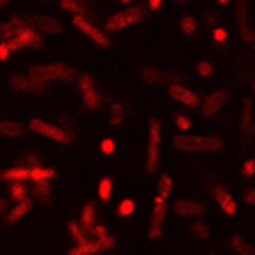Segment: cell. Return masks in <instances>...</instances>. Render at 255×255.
<instances>
[{"mask_svg": "<svg viewBox=\"0 0 255 255\" xmlns=\"http://www.w3.org/2000/svg\"><path fill=\"white\" fill-rule=\"evenodd\" d=\"M179 30H182L184 35H196V30H198L196 18L191 16V14H184V16L179 18Z\"/></svg>", "mask_w": 255, "mask_h": 255, "instance_id": "4dcf8cb0", "label": "cell"}, {"mask_svg": "<svg viewBox=\"0 0 255 255\" xmlns=\"http://www.w3.org/2000/svg\"><path fill=\"white\" fill-rule=\"evenodd\" d=\"M175 2H177V5H184V2H186V0H175Z\"/></svg>", "mask_w": 255, "mask_h": 255, "instance_id": "681fc988", "label": "cell"}, {"mask_svg": "<svg viewBox=\"0 0 255 255\" xmlns=\"http://www.w3.org/2000/svg\"><path fill=\"white\" fill-rule=\"evenodd\" d=\"M142 18H145V12H142L140 7H127V9L106 18V30L108 32H118V30H125L129 25L140 23Z\"/></svg>", "mask_w": 255, "mask_h": 255, "instance_id": "8992f818", "label": "cell"}, {"mask_svg": "<svg viewBox=\"0 0 255 255\" xmlns=\"http://www.w3.org/2000/svg\"><path fill=\"white\" fill-rule=\"evenodd\" d=\"M108 118H111V125H122L125 122V106L122 104H111Z\"/></svg>", "mask_w": 255, "mask_h": 255, "instance_id": "1f68e13d", "label": "cell"}, {"mask_svg": "<svg viewBox=\"0 0 255 255\" xmlns=\"http://www.w3.org/2000/svg\"><path fill=\"white\" fill-rule=\"evenodd\" d=\"M191 232H193L198 239H202V242H207L209 239V226L205 223V221H200V219H196L193 223H191Z\"/></svg>", "mask_w": 255, "mask_h": 255, "instance_id": "f1b7e54d", "label": "cell"}, {"mask_svg": "<svg viewBox=\"0 0 255 255\" xmlns=\"http://www.w3.org/2000/svg\"><path fill=\"white\" fill-rule=\"evenodd\" d=\"M244 202L251 205V207H255V189H246V193H244Z\"/></svg>", "mask_w": 255, "mask_h": 255, "instance_id": "b9f144b4", "label": "cell"}, {"mask_svg": "<svg viewBox=\"0 0 255 255\" xmlns=\"http://www.w3.org/2000/svg\"><path fill=\"white\" fill-rule=\"evenodd\" d=\"M242 175L246 179H251V177H255V156H251V159H246L242 163Z\"/></svg>", "mask_w": 255, "mask_h": 255, "instance_id": "d590c367", "label": "cell"}, {"mask_svg": "<svg viewBox=\"0 0 255 255\" xmlns=\"http://www.w3.org/2000/svg\"><path fill=\"white\" fill-rule=\"evenodd\" d=\"M7 2H9V0H0V9H2V7H5Z\"/></svg>", "mask_w": 255, "mask_h": 255, "instance_id": "bcb514c9", "label": "cell"}, {"mask_svg": "<svg viewBox=\"0 0 255 255\" xmlns=\"http://www.w3.org/2000/svg\"><path fill=\"white\" fill-rule=\"evenodd\" d=\"M230 95H228V90H214L212 95H207V99L202 101V115L205 118H212L221 111V108L228 104Z\"/></svg>", "mask_w": 255, "mask_h": 255, "instance_id": "4fadbf2b", "label": "cell"}, {"mask_svg": "<svg viewBox=\"0 0 255 255\" xmlns=\"http://www.w3.org/2000/svg\"><path fill=\"white\" fill-rule=\"evenodd\" d=\"M142 78H145L147 83H161V81H163V76H161V74H156L154 69H145V71H142Z\"/></svg>", "mask_w": 255, "mask_h": 255, "instance_id": "ab89813d", "label": "cell"}, {"mask_svg": "<svg viewBox=\"0 0 255 255\" xmlns=\"http://www.w3.org/2000/svg\"><path fill=\"white\" fill-rule=\"evenodd\" d=\"M30 209H32V200H23V202H16V205H12V207H9V214L5 216V223H9V226L18 223V221L23 219V216H28Z\"/></svg>", "mask_w": 255, "mask_h": 255, "instance_id": "e0dca14e", "label": "cell"}, {"mask_svg": "<svg viewBox=\"0 0 255 255\" xmlns=\"http://www.w3.org/2000/svg\"><path fill=\"white\" fill-rule=\"evenodd\" d=\"M172 212L182 216V219H202L205 216V205L196 200H186V198H179V200L172 202Z\"/></svg>", "mask_w": 255, "mask_h": 255, "instance_id": "7c38bea8", "label": "cell"}, {"mask_svg": "<svg viewBox=\"0 0 255 255\" xmlns=\"http://www.w3.org/2000/svg\"><path fill=\"white\" fill-rule=\"evenodd\" d=\"M60 7L67 9V12H71L74 16L83 14V5H81V0H60Z\"/></svg>", "mask_w": 255, "mask_h": 255, "instance_id": "d6a6232c", "label": "cell"}, {"mask_svg": "<svg viewBox=\"0 0 255 255\" xmlns=\"http://www.w3.org/2000/svg\"><path fill=\"white\" fill-rule=\"evenodd\" d=\"M196 71H198V76L209 78L214 74V65L209 60H200V62H196Z\"/></svg>", "mask_w": 255, "mask_h": 255, "instance_id": "e575fe53", "label": "cell"}, {"mask_svg": "<svg viewBox=\"0 0 255 255\" xmlns=\"http://www.w3.org/2000/svg\"><path fill=\"white\" fill-rule=\"evenodd\" d=\"M216 2H219V5H228V2H230V0H216Z\"/></svg>", "mask_w": 255, "mask_h": 255, "instance_id": "f6af8a7d", "label": "cell"}, {"mask_svg": "<svg viewBox=\"0 0 255 255\" xmlns=\"http://www.w3.org/2000/svg\"><path fill=\"white\" fill-rule=\"evenodd\" d=\"M55 177V170L53 168H46V166H37V168H30V182H51Z\"/></svg>", "mask_w": 255, "mask_h": 255, "instance_id": "d4e9b609", "label": "cell"}, {"mask_svg": "<svg viewBox=\"0 0 255 255\" xmlns=\"http://www.w3.org/2000/svg\"><path fill=\"white\" fill-rule=\"evenodd\" d=\"M209 193L214 196V200H216L219 209L226 214V216H235V214H237V209H239L237 200H235V198H232L221 184H209Z\"/></svg>", "mask_w": 255, "mask_h": 255, "instance_id": "8fae6325", "label": "cell"}, {"mask_svg": "<svg viewBox=\"0 0 255 255\" xmlns=\"http://www.w3.org/2000/svg\"><path fill=\"white\" fill-rule=\"evenodd\" d=\"M237 23L244 32V39H249V12H246V0H237Z\"/></svg>", "mask_w": 255, "mask_h": 255, "instance_id": "484cf974", "label": "cell"}, {"mask_svg": "<svg viewBox=\"0 0 255 255\" xmlns=\"http://www.w3.org/2000/svg\"><path fill=\"white\" fill-rule=\"evenodd\" d=\"M7 198H9V202H12V205L23 202V200H30V191H28V186H25V182H9Z\"/></svg>", "mask_w": 255, "mask_h": 255, "instance_id": "7402d4cb", "label": "cell"}, {"mask_svg": "<svg viewBox=\"0 0 255 255\" xmlns=\"http://www.w3.org/2000/svg\"><path fill=\"white\" fill-rule=\"evenodd\" d=\"M212 39H214L216 44H223V42L228 39V30H226V28H221V25H216V28L212 30Z\"/></svg>", "mask_w": 255, "mask_h": 255, "instance_id": "74e56055", "label": "cell"}, {"mask_svg": "<svg viewBox=\"0 0 255 255\" xmlns=\"http://www.w3.org/2000/svg\"><path fill=\"white\" fill-rule=\"evenodd\" d=\"M97 193H99V200L101 202H111V198H113V179H111V177H101L99 179V186H97Z\"/></svg>", "mask_w": 255, "mask_h": 255, "instance_id": "4316f807", "label": "cell"}, {"mask_svg": "<svg viewBox=\"0 0 255 255\" xmlns=\"http://www.w3.org/2000/svg\"><path fill=\"white\" fill-rule=\"evenodd\" d=\"M28 21H30V25L35 30H39V32H48V35H60V32H62V23L51 16H30Z\"/></svg>", "mask_w": 255, "mask_h": 255, "instance_id": "9a60e30c", "label": "cell"}, {"mask_svg": "<svg viewBox=\"0 0 255 255\" xmlns=\"http://www.w3.org/2000/svg\"><path fill=\"white\" fill-rule=\"evenodd\" d=\"M0 179H2V182H28L30 179V168H25V166L7 168V170L0 172Z\"/></svg>", "mask_w": 255, "mask_h": 255, "instance_id": "603a6c76", "label": "cell"}, {"mask_svg": "<svg viewBox=\"0 0 255 255\" xmlns=\"http://www.w3.org/2000/svg\"><path fill=\"white\" fill-rule=\"evenodd\" d=\"M14 25V37L7 39L12 51H18V48H42L44 39L39 35V30H35L30 25L28 18H12Z\"/></svg>", "mask_w": 255, "mask_h": 255, "instance_id": "7a4b0ae2", "label": "cell"}, {"mask_svg": "<svg viewBox=\"0 0 255 255\" xmlns=\"http://www.w3.org/2000/svg\"><path fill=\"white\" fill-rule=\"evenodd\" d=\"M251 90H253V92H255V78H253V81H251Z\"/></svg>", "mask_w": 255, "mask_h": 255, "instance_id": "c3c4849f", "label": "cell"}, {"mask_svg": "<svg viewBox=\"0 0 255 255\" xmlns=\"http://www.w3.org/2000/svg\"><path fill=\"white\" fill-rule=\"evenodd\" d=\"M120 2H122V5H131V0H120Z\"/></svg>", "mask_w": 255, "mask_h": 255, "instance_id": "7dc6e473", "label": "cell"}, {"mask_svg": "<svg viewBox=\"0 0 255 255\" xmlns=\"http://www.w3.org/2000/svg\"><path fill=\"white\" fill-rule=\"evenodd\" d=\"M12 46H9V42H0V62H5L9 55H12Z\"/></svg>", "mask_w": 255, "mask_h": 255, "instance_id": "60d3db41", "label": "cell"}, {"mask_svg": "<svg viewBox=\"0 0 255 255\" xmlns=\"http://www.w3.org/2000/svg\"><path fill=\"white\" fill-rule=\"evenodd\" d=\"M161 159V122L159 120H149V136H147V161H145V170L154 175L159 170Z\"/></svg>", "mask_w": 255, "mask_h": 255, "instance_id": "5b68a950", "label": "cell"}, {"mask_svg": "<svg viewBox=\"0 0 255 255\" xmlns=\"http://www.w3.org/2000/svg\"><path fill=\"white\" fill-rule=\"evenodd\" d=\"M166 214H168V198L156 193L154 196V207H152V221H149V228H147V237L149 239H161L163 237Z\"/></svg>", "mask_w": 255, "mask_h": 255, "instance_id": "52a82bcc", "label": "cell"}, {"mask_svg": "<svg viewBox=\"0 0 255 255\" xmlns=\"http://www.w3.org/2000/svg\"><path fill=\"white\" fill-rule=\"evenodd\" d=\"M168 95L177 101V104H184V106H189V108L200 106V99H198L196 92H193V90H189L186 85H182V83H170Z\"/></svg>", "mask_w": 255, "mask_h": 255, "instance_id": "5bb4252c", "label": "cell"}, {"mask_svg": "<svg viewBox=\"0 0 255 255\" xmlns=\"http://www.w3.org/2000/svg\"><path fill=\"white\" fill-rule=\"evenodd\" d=\"M253 136H255V127H253Z\"/></svg>", "mask_w": 255, "mask_h": 255, "instance_id": "816d5d0a", "label": "cell"}, {"mask_svg": "<svg viewBox=\"0 0 255 255\" xmlns=\"http://www.w3.org/2000/svg\"><path fill=\"white\" fill-rule=\"evenodd\" d=\"M78 88H81V99H83V106L88 108V111H97V108L101 106V97L99 92H97L95 88V81H92V76H81L78 78Z\"/></svg>", "mask_w": 255, "mask_h": 255, "instance_id": "30bf717a", "label": "cell"}, {"mask_svg": "<svg viewBox=\"0 0 255 255\" xmlns=\"http://www.w3.org/2000/svg\"><path fill=\"white\" fill-rule=\"evenodd\" d=\"M9 83H12L16 90H21V92H35V95H39V92H44V90H46V83L30 78L28 74H25V76H12V78H9Z\"/></svg>", "mask_w": 255, "mask_h": 255, "instance_id": "2e32d148", "label": "cell"}, {"mask_svg": "<svg viewBox=\"0 0 255 255\" xmlns=\"http://www.w3.org/2000/svg\"><path fill=\"white\" fill-rule=\"evenodd\" d=\"M156 193L170 198V193H172V177L170 175H161L159 177V182H156Z\"/></svg>", "mask_w": 255, "mask_h": 255, "instance_id": "f546056e", "label": "cell"}, {"mask_svg": "<svg viewBox=\"0 0 255 255\" xmlns=\"http://www.w3.org/2000/svg\"><path fill=\"white\" fill-rule=\"evenodd\" d=\"M67 230H69V235H71V239H74V244H85L88 242V232L83 230V226H81V223H76V221H71L69 226H67Z\"/></svg>", "mask_w": 255, "mask_h": 255, "instance_id": "83f0119b", "label": "cell"}, {"mask_svg": "<svg viewBox=\"0 0 255 255\" xmlns=\"http://www.w3.org/2000/svg\"><path fill=\"white\" fill-rule=\"evenodd\" d=\"M28 76L35 78V81H42V83H51V81H69L74 78V71L65 65H32L28 69Z\"/></svg>", "mask_w": 255, "mask_h": 255, "instance_id": "277c9868", "label": "cell"}, {"mask_svg": "<svg viewBox=\"0 0 255 255\" xmlns=\"http://www.w3.org/2000/svg\"><path fill=\"white\" fill-rule=\"evenodd\" d=\"M81 226H83V230L88 232V235H92L97 228V209L92 202H88V205H83V209H81Z\"/></svg>", "mask_w": 255, "mask_h": 255, "instance_id": "ffe728a7", "label": "cell"}, {"mask_svg": "<svg viewBox=\"0 0 255 255\" xmlns=\"http://www.w3.org/2000/svg\"><path fill=\"white\" fill-rule=\"evenodd\" d=\"M228 246L237 255H255V246L242 237V235H230L228 237Z\"/></svg>", "mask_w": 255, "mask_h": 255, "instance_id": "44dd1931", "label": "cell"}, {"mask_svg": "<svg viewBox=\"0 0 255 255\" xmlns=\"http://www.w3.org/2000/svg\"><path fill=\"white\" fill-rule=\"evenodd\" d=\"M161 5H163V0H149V9H152V12H159Z\"/></svg>", "mask_w": 255, "mask_h": 255, "instance_id": "ee69618b", "label": "cell"}, {"mask_svg": "<svg viewBox=\"0 0 255 255\" xmlns=\"http://www.w3.org/2000/svg\"><path fill=\"white\" fill-rule=\"evenodd\" d=\"M30 196H32V200L48 205V202H53V186H51V182H37V184H32Z\"/></svg>", "mask_w": 255, "mask_h": 255, "instance_id": "ac0fdd59", "label": "cell"}, {"mask_svg": "<svg viewBox=\"0 0 255 255\" xmlns=\"http://www.w3.org/2000/svg\"><path fill=\"white\" fill-rule=\"evenodd\" d=\"M99 149L104 152V154H113L115 152V140L113 138H104V140L99 142Z\"/></svg>", "mask_w": 255, "mask_h": 255, "instance_id": "f35d334b", "label": "cell"}, {"mask_svg": "<svg viewBox=\"0 0 255 255\" xmlns=\"http://www.w3.org/2000/svg\"><path fill=\"white\" fill-rule=\"evenodd\" d=\"M25 133V127L21 122H14V120H2L0 122V136L5 138H21Z\"/></svg>", "mask_w": 255, "mask_h": 255, "instance_id": "cb8c5ba5", "label": "cell"}, {"mask_svg": "<svg viewBox=\"0 0 255 255\" xmlns=\"http://www.w3.org/2000/svg\"><path fill=\"white\" fill-rule=\"evenodd\" d=\"M133 212H136V202L131 200V198H125V200L118 205V214H120V216H131Z\"/></svg>", "mask_w": 255, "mask_h": 255, "instance_id": "836d02e7", "label": "cell"}, {"mask_svg": "<svg viewBox=\"0 0 255 255\" xmlns=\"http://www.w3.org/2000/svg\"><path fill=\"white\" fill-rule=\"evenodd\" d=\"M28 127H30V131H35V133H39V136L51 138V140H55V142H65V145H67V142H71V133H69V131H65L62 127L53 125V122L32 118Z\"/></svg>", "mask_w": 255, "mask_h": 255, "instance_id": "ba28073f", "label": "cell"}, {"mask_svg": "<svg viewBox=\"0 0 255 255\" xmlns=\"http://www.w3.org/2000/svg\"><path fill=\"white\" fill-rule=\"evenodd\" d=\"M212 255H214V253H212Z\"/></svg>", "mask_w": 255, "mask_h": 255, "instance_id": "f5cc1de1", "label": "cell"}, {"mask_svg": "<svg viewBox=\"0 0 255 255\" xmlns=\"http://www.w3.org/2000/svg\"><path fill=\"white\" fill-rule=\"evenodd\" d=\"M253 101L246 99L244 101V106H242V118H239V122H242V131H244V136H253Z\"/></svg>", "mask_w": 255, "mask_h": 255, "instance_id": "d6986e66", "label": "cell"}, {"mask_svg": "<svg viewBox=\"0 0 255 255\" xmlns=\"http://www.w3.org/2000/svg\"><path fill=\"white\" fill-rule=\"evenodd\" d=\"M7 214H9V209H7V200H5V198H0V216L5 219Z\"/></svg>", "mask_w": 255, "mask_h": 255, "instance_id": "7bdbcfd3", "label": "cell"}, {"mask_svg": "<svg viewBox=\"0 0 255 255\" xmlns=\"http://www.w3.org/2000/svg\"><path fill=\"white\" fill-rule=\"evenodd\" d=\"M92 235H95V239H88L85 244H78V246L74 244L67 251V255H99L104 251L115 249V239L111 237V232H108L106 226H97Z\"/></svg>", "mask_w": 255, "mask_h": 255, "instance_id": "3957f363", "label": "cell"}, {"mask_svg": "<svg viewBox=\"0 0 255 255\" xmlns=\"http://www.w3.org/2000/svg\"><path fill=\"white\" fill-rule=\"evenodd\" d=\"M172 147L177 149V152H219V149H223V138L177 133V136L172 138Z\"/></svg>", "mask_w": 255, "mask_h": 255, "instance_id": "6da1fadb", "label": "cell"}, {"mask_svg": "<svg viewBox=\"0 0 255 255\" xmlns=\"http://www.w3.org/2000/svg\"><path fill=\"white\" fill-rule=\"evenodd\" d=\"M253 42H255V32H253Z\"/></svg>", "mask_w": 255, "mask_h": 255, "instance_id": "f907efd6", "label": "cell"}, {"mask_svg": "<svg viewBox=\"0 0 255 255\" xmlns=\"http://www.w3.org/2000/svg\"><path fill=\"white\" fill-rule=\"evenodd\" d=\"M175 125H177V129L182 131V133H186V131L191 129V120L186 118V115L177 113V115H175Z\"/></svg>", "mask_w": 255, "mask_h": 255, "instance_id": "8d00e7d4", "label": "cell"}, {"mask_svg": "<svg viewBox=\"0 0 255 255\" xmlns=\"http://www.w3.org/2000/svg\"><path fill=\"white\" fill-rule=\"evenodd\" d=\"M74 25H76V28L81 30V32H83L88 39H92L97 46H101V48H108V46H111V39H108V35H104V32H101V30L97 28L95 23H90L83 14L74 16Z\"/></svg>", "mask_w": 255, "mask_h": 255, "instance_id": "9c48e42d", "label": "cell"}]
</instances>
